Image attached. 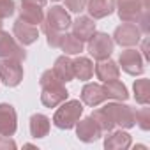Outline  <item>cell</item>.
<instances>
[{
    "label": "cell",
    "mask_w": 150,
    "mask_h": 150,
    "mask_svg": "<svg viewBox=\"0 0 150 150\" xmlns=\"http://www.w3.org/2000/svg\"><path fill=\"white\" fill-rule=\"evenodd\" d=\"M39 85H41V103L46 108H57L69 97L65 83H62L55 76V72L51 69H48L41 74Z\"/></svg>",
    "instance_id": "6da1fadb"
},
{
    "label": "cell",
    "mask_w": 150,
    "mask_h": 150,
    "mask_svg": "<svg viewBox=\"0 0 150 150\" xmlns=\"http://www.w3.org/2000/svg\"><path fill=\"white\" fill-rule=\"evenodd\" d=\"M83 115V103L80 99H71L64 101L57 106V111L53 115V124L58 129H72L76 122Z\"/></svg>",
    "instance_id": "7a4b0ae2"
},
{
    "label": "cell",
    "mask_w": 150,
    "mask_h": 150,
    "mask_svg": "<svg viewBox=\"0 0 150 150\" xmlns=\"http://www.w3.org/2000/svg\"><path fill=\"white\" fill-rule=\"evenodd\" d=\"M103 110L108 113L111 122L115 125H118L120 129H131V127L136 125V122H134V108H131L127 104H122L120 101L108 103Z\"/></svg>",
    "instance_id": "3957f363"
},
{
    "label": "cell",
    "mask_w": 150,
    "mask_h": 150,
    "mask_svg": "<svg viewBox=\"0 0 150 150\" xmlns=\"http://www.w3.org/2000/svg\"><path fill=\"white\" fill-rule=\"evenodd\" d=\"M23 62L16 58H0V81L6 87H18L23 81Z\"/></svg>",
    "instance_id": "277c9868"
},
{
    "label": "cell",
    "mask_w": 150,
    "mask_h": 150,
    "mask_svg": "<svg viewBox=\"0 0 150 150\" xmlns=\"http://www.w3.org/2000/svg\"><path fill=\"white\" fill-rule=\"evenodd\" d=\"M87 42H88V53L96 60L110 58L113 53V48H115L111 35H108L106 32H94V35Z\"/></svg>",
    "instance_id": "5b68a950"
},
{
    "label": "cell",
    "mask_w": 150,
    "mask_h": 150,
    "mask_svg": "<svg viewBox=\"0 0 150 150\" xmlns=\"http://www.w3.org/2000/svg\"><path fill=\"white\" fill-rule=\"evenodd\" d=\"M71 23H72V20H71L69 13L60 6H53L51 9H48L41 25H42V30L48 28V30H55V32H67L71 28Z\"/></svg>",
    "instance_id": "8992f818"
},
{
    "label": "cell",
    "mask_w": 150,
    "mask_h": 150,
    "mask_svg": "<svg viewBox=\"0 0 150 150\" xmlns=\"http://www.w3.org/2000/svg\"><path fill=\"white\" fill-rule=\"evenodd\" d=\"M111 39L122 48H132L141 41V30L136 23H122L115 28Z\"/></svg>",
    "instance_id": "52a82bcc"
},
{
    "label": "cell",
    "mask_w": 150,
    "mask_h": 150,
    "mask_svg": "<svg viewBox=\"0 0 150 150\" xmlns=\"http://www.w3.org/2000/svg\"><path fill=\"white\" fill-rule=\"evenodd\" d=\"M118 64L122 67L124 72L131 74V76H141L145 71V64H143V57L138 50L134 48H127L120 53L118 57Z\"/></svg>",
    "instance_id": "ba28073f"
},
{
    "label": "cell",
    "mask_w": 150,
    "mask_h": 150,
    "mask_svg": "<svg viewBox=\"0 0 150 150\" xmlns=\"http://www.w3.org/2000/svg\"><path fill=\"white\" fill-rule=\"evenodd\" d=\"M0 58H16L21 62L27 58L25 48L14 39V35L2 28H0Z\"/></svg>",
    "instance_id": "9c48e42d"
},
{
    "label": "cell",
    "mask_w": 150,
    "mask_h": 150,
    "mask_svg": "<svg viewBox=\"0 0 150 150\" xmlns=\"http://www.w3.org/2000/svg\"><path fill=\"white\" fill-rule=\"evenodd\" d=\"M115 9L122 23H138L145 7L141 0H115Z\"/></svg>",
    "instance_id": "30bf717a"
},
{
    "label": "cell",
    "mask_w": 150,
    "mask_h": 150,
    "mask_svg": "<svg viewBox=\"0 0 150 150\" xmlns=\"http://www.w3.org/2000/svg\"><path fill=\"white\" fill-rule=\"evenodd\" d=\"M74 127H76V136H78V139L83 141V143H94V141H97V139L103 136L101 127L97 125V122H96L92 117L80 118Z\"/></svg>",
    "instance_id": "8fae6325"
},
{
    "label": "cell",
    "mask_w": 150,
    "mask_h": 150,
    "mask_svg": "<svg viewBox=\"0 0 150 150\" xmlns=\"http://www.w3.org/2000/svg\"><path fill=\"white\" fill-rule=\"evenodd\" d=\"M18 129V115L13 104L0 103V136H13Z\"/></svg>",
    "instance_id": "7c38bea8"
},
{
    "label": "cell",
    "mask_w": 150,
    "mask_h": 150,
    "mask_svg": "<svg viewBox=\"0 0 150 150\" xmlns=\"http://www.w3.org/2000/svg\"><path fill=\"white\" fill-rule=\"evenodd\" d=\"M13 35L21 46H30L39 39V28L18 18L13 25Z\"/></svg>",
    "instance_id": "4fadbf2b"
},
{
    "label": "cell",
    "mask_w": 150,
    "mask_h": 150,
    "mask_svg": "<svg viewBox=\"0 0 150 150\" xmlns=\"http://www.w3.org/2000/svg\"><path fill=\"white\" fill-rule=\"evenodd\" d=\"M106 101V94H104V88L103 85L99 83H87L83 88H81V103L90 106V108H96L99 104H103Z\"/></svg>",
    "instance_id": "5bb4252c"
},
{
    "label": "cell",
    "mask_w": 150,
    "mask_h": 150,
    "mask_svg": "<svg viewBox=\"0 0 150 150\" xmlns=\"http://www.w3.org/2000/svg\"><path fill=\"white\" fill-rule=\"evenodd\" d=\"M71 28H72V34L76 35L80 41L87 42L96 32V21L90 16H78L71 23Z\"/></svg>",
    "instance_id": "9a60e30c"
},
{
    "label": "cell",
    "mask_w": 150,
    "mask_h": 150,
    "mask_svg": "<svg viewBox=\"0 0 150 150\" xmlns=\"http://www.w3.org/2000/svg\"><path fill=\"white\" fill-rule=\"evenodd\" d=\"M92 20H103L115 11V0H88L87 7Z\"/></svg>",
    "instance_id": "2e32d148"
},
{
    "label": "cell",
    "mask_w": 150,
    "mask_h": 150,
    "mask_svg": "<svg viewBox=\"0 0 150 150\" xmlns=\"http://www.w3.org/2000/svg\"><path fill=\"white\" fill-rule=\"evenodd\" d=\"M96 76H97V80H101L103 83L111 81V80H118V76H120V67H118L117 62H113L111 58L97 60Z\"/></svg>",
    "instance_id": "e0dca14e"
},
{
    "label": "cell",
    "mask_w": 150,
    "mask_h": 150,
    "mask_svg": "<svg viewBox=\"0 0 150 150\" xmlns=\"http://www.w3.org/2000/svg\"><path fill=\"white\" fill-rule=\"evenodd\" d=\"M132 143V138L129 132H125L124 129L120 131H110V134L104 138V148L106 150H127Z\"/></svg>",
    "instance_id": "ac0fdd59"
},
{
    "label": "cell",
    "mask_w": 150,
    "mask_h": 150,
    "mask_svg": "<svg viewBox=\"0 0 150 150\" xmlns=\"http://www.w3.org/2000/svg\"><path fill=\"white\" fill-rule=\"evenodd\" d=\"M44 7L37 6V4H30V2H23L21 0V7H20V20L30 23V25H41L44 20Z\"/></svg>",
    "instance_id": "d6986e66"
},
{
    "label": "cell",
    "mask_w": 150,
    "mask_h": 150,
    "mask_svg": "<svg viewBox=\"0 0 150 150\" xmlns=\"http://www.w3.org/2000/svg\"><path fill=\"white\" fill-rule=\"evenodd\" d=\"M55 72V76L62 81V83H69L74 80V71H72V60L69 58V55H60L55 60V65L51 69Z\"/></svg>",
    "instance_id": "ffe728a7"
},
{
    "label": "cell",
    "mask_w": 150,
    "mask_h": 150,
    "mask_svg": "<svg viewBox=\"0 0 150 150\" xmlns=\"http://www.w3.org/2000/svg\"><path fill=\"white\" fill-rule=\"evenodd\" d=\"M72 71H74V78H78L80 81H88L94 76V64L87 57H78L72 60Z\"/></svg>",
    "instance_id": "44dd1931"
},
{
    "label": "cell",
    "mask_w": 150,
    "mask_h": 150,
    "mask_svg": "<svg viewBox=\"0 0 150 150\" xmlns=\"http://www.w3.org/2000/svg\"><path fill=\"white\" fill-rule=\"evenodd\" d=\"M50 127H51V120H50L46 115L35 113V115L30 117V134H32V138L37 139V138L48 136Z\"/></svg>",
    "instance_id": "7402d4cb"
},
{
    "label": "cell",
    "mask_w": 150,
    "mask_h": 150,
    "mask_svg": "<svg viewBox=\"0 0 150 150\" xmlns=\"http://www.w3.org/2000/svg\"><path fill=\"white\" fill-rule=\"evenodd\" d=\"M104 88V94H106V99H113V101H127L129 99V92H127V87L118 81V80H111V81H106L103 85Z\"/></svg>",
    "instance_id": "603a6c76"
},
{
    "label": "cell",
    "mask_w": 150,
    "mask_h": 150,
    "mask_svg": "<svg viewBox=\"0 0 150 150\" xmlns=\"http://www.w3.org/2000/svg\"><path fill=\"white\" fill-rule=\"evenodd\" d=\"M85 48V42L80 41L74 34H64V39L60 42V50L64 51V55H80Z\"/></svg>",
    "instance_id": "cb8c5ba5"
},
{
    "label": "cell",
    "mask_w": 150,
    "mask_h": 150,
    "mask_svg": "<svg viewBox=\"0 0 150 150\" xmlns=\"http://www.w3.org/2000/svg\"><path fill=\"white\" fill-rule=\"evenodd\" d=\"M132 90H134V99L138 104L143 106V104L150 103V80H146V78L136 80L132 85Z\"/></svg>",
    "instance_id": "d4e9b609"
},
{
    "label": "cell",
    "mask_w": 150,
    "mask_h": 150,
    "mask_svg": "<svg viewBox=\"0 0 150 150\" xmlns=\"http://www.w3.org/2000/svg\"><path fill=\"white\" fill-rule=\"evenodd\" d=\"M96 122H97V125L101 127V131L103 132H110V131H113V127H115V124L111 122V118L108 117V113L103 110V108H99V110H96L92 115H90Z\"/></svg>",
    "instance_id": "484cf974"
},
{
    "label": "cell",
    "mask_w": 150,
    "mask_h": 150,
    "mask_svg": "<svg viewBox=\"0 0 150 150\" xmlns=\"http://www.w3.org/2000/svg\"><path fill=\"white\" fill-rule=\"evenodd\" d=\"M134 122L143 131H148L150 129V108H146V104H143L141 110L134 111Z\"/></svg>",
    "instance_id": "4316f807"
},
{
    "label": "cell",
    "mask_w": 150,
    "mask_h": 150,
    "mask_svg": "<svg viewBox=\"0 0 150 150\" xmlns=\"http://www.w3.org/2000/svg\"><path fill=\"white\" fill-rule=\"evenodd\" d=\"M14 9H16V4L14 0H0V20H7L14 14Z\"/></svg>",
    "instance_id": "83f0119b"
},
{
    "label": "cell",
    "mask_w": 150,
    "mask_h": 150,
    "mask_svg": "<svg viewBox=\"0 0 150 150\" xmlns=\"http://www.w3.org/2000/svg\"><path fill=\"white\" fill-rule=\"evenodd\" d=\"M42 32L46 34L48 46H51V48H60V42H62L65 32H55V30H48V28H44Z\"/></svg>",
    "instance_id": "f1b7e54d"
},
{
    "label": "cell",
    "mask_w": 150,
    "mask_h": 150,
    "mask_svg": "<svg viewBox=\"0 0 150 150\" xmlns=\"http://www.w3.org/2000/svg\"><path fill=\"white\" fill-rule=\"evenodd\" d=\"M64 2H65V7H67L71 13L80 14L81 11H85V7H87V2H88V0H64Z\"/></svg>",
    "instance_id": "f546056e"
},
{
    "label": "cell",
    "mask_w": 150,
    "mask_h": 150,
    "mask_svg": "<svg viewBox=\"0 0 150 150\" xmlns=\"http://www.w3.org/2000/svg\"><path fill=\"white\" fill-rule=\"evenodd\" d=\"M16 148V143L11 139V136H0V150H9Z\"/></svg>",
    "instance_id": "4dcf8cb0"
},
{
    "label": "cell",
    "mask_w": 150,
    "mask_h": 150,
    "mask_svg": "<svg viewBox=\"0 0 150 150\" xmlns=\"http://www.w3.org/2000/svg\"><path fill=\"white\" fill-rule=\"evenodd\" d=\"M23 2H30V4H37V6H41V7H44V6H46V0H23Z\"/></svg>",
    "instance_id": "1f68e13d"
},
{
    "label": "cell",
    "mask_w": 150,
    "mask_h": 150,
    "mask_svg": "<svg viewBox=\"0 0 150 150\" xmlns=\"http://www.w3.org/2000/svg\"><path fill=\"white\" fill-rule=\"evenodd\" d=\"M143 57H145V60H148V51H146V39L143 41Z\"/></svg>",
    "instance_id": "d6a6232c"
},
{
    "label": "cell",
    "mask_w": 150,
    "mask_h": 150,
    "mask_svg": "<svg viewBox=\"0 0 150 150\" xmlns=\"http://www.w3.org/2000/svg\"><path fill=\"white\" fill-rule=\"evenodd\" d=\"M141 4H143L145 9H150V0H141Z\"/></svg>",
    "instance_id": "836d02e7"
},
{
    "label": "cell",
    "mask_w": 150,
    "mask_h": 150,
    "mask_svg": "<svg viewBox=\"0 0 150 150\" xmlns=\"http://www.w3.org/2000/svg\"><path fill=\"white\" fill-rule=\"evenodd\" d=\"M2 25H4V23H2V20H0V28H2Z\"/></svg>",
    "instance_id": "e575fe53"
},
{
    "label": "cell",
    "mask_w": 150,
    "mask_h": 150,
    "mask_svg": "<svg viewBox=\"0 0 150 150\" xmlns=\"http://www.w3.org/2000/svg\"><path fill=\"white\" fill-rule=\"evenodd\" d=\"M51 2H58V0H51Z\"/></svg>",
    "instance_id": "d590c367"
}]
</instances>
